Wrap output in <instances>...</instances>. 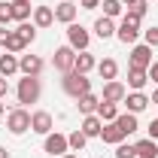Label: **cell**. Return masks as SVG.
Listing matches in <instances>:
<instances>
[{
    "instance_id": "12",
    "label": "cell",
    "mask_w": 158,
    "mask_h": 158,
    "mask_svg": "<svg viewBox=\"0 0 158 158\" xmlns=\"http://www.w3.org/2000/svg\"><path fill=\"white\" fill-rule=\"evenodd\" d=\"M122 103L128 106V113H134V116H137V113H143V110L152 103V100L146 98L143 91H131V94H125V100H122Z\"/></svg>"
},
{
    "instance_id": "7",
    "label": "cell",
    "mask_w": 158,
    "mask_h": 158,
    "mask_svg": "<svg viewBox=\"0 0 158 158\" xmlns=\"http://www.w3.org/2000/svg\"><path fill=\"white\" fill-rule=\"evenodd\" d=\"M116 37L122 40L125 46L137 43V37H140V21H137V19H131V15H125V19H122V24L116 27Z\"/></svg>"
},
{
    "instance_id": "42",
    "label": "cell",
    "mask_w": 158,
    "mask_h": 158,
    "mask_svg": "<svg viewBox=\"0 0 158 158\" xmlns=\"http://www.w3.org/2000/svg\"><path fill=\"white\" fill-rule=\"evenodd\" d=\"M61 158H79V155H73V152H67V155H61Z\"/></svg>"
},
{
    "instance_id": "33",
    "label": "cell",
    "mask_w": 158,
    "mask_h": 158,
    "mask_svg": "<svg viewBox=\"0 0 158 158\" xmlns=\"http://www.w3.org/2000/svg\"><path fill=\"white\" fill-rule=\"evenodd\" d=\"M9 21H12V3H6V0H3V3H0V24L6 27Z\"/></svg>"
},
{
    "instance_id": "14",
    "label": "cell",
    "mask_w": 158,
    "mask_h": 158,
    "mask_svg": "<svg viewBox=\"0 0 158 158\" xmlns=\"http://www.w3.org/2000/svg\"><path fill=\"white\" fill-rule=\"evenodd\" d=\"M100 140L110 143V146H118V143H125V134H122V128H118L116 122H106L103 131H100Z\"/></svg>"
},
{
    "instance_id": "41",
    "label": "cell",
    "mask_w": 158,
    "mask_h": 158,
    "mask_svg": "<svg viewBox=\"0 0 158 158\" xmlns=\"http://www.w3.org/2000/svg\"><path fill=\"white\" fill-rule=\"evenodd\" d=\"M149 100H152V103H155V106H158V88H155V91H152V98H149Z\"/></svg>"
},
{
    "instance_id": "4",
    "label": "cell",
    "mask_w": 158,
    "mask_h": 158,
    "mask_svg": "<svg viewBox=\"0 0 158 158\" xmlns=\"http://www.w3.org/2000/svg\"><path fill=\"white\" fill-rule=\"evenodd\" d=\"M88 43H91V34L82 27V24H67V46H73L76 52H88Z\"/></svg>"
},
{
    "instance_id": "10",
    "label": "cell",
    "mask_w": 158,
    "mask_h": 158,
    "mask_svg": "<svg viewBox=\"0 0 158 158\" xmlns=\"http://www.w3.org/2000/svg\"><path fill=\"white\" fill-rule=\"evenodd\" d=\"M128 94V88L118 82V79H110V82H103V98L100 100H110V103H122Z\"/></svg>"
},
{
    "instance_id": "32",
    "label": "cell",
    "mask_w": 158,
    "mask_h": 158,
    "mask_svg": "<svg viewBox=\"0 0 158 158\" xmlns=\"http://www.w3.org/2000/svg\"><path fill=\"white\" fill-rule=\"evenodd\" d=\"M116 158H137V149L131 143H118L116 146Z\"/></svg>"
},
{
    "instance_id": "38",
    "label": "cell",
    "mask_w": 158,
    "mask_h": 158,
    "mask_svg": "<svg viewBox=\"0 0 158 158\" xmlns=\"http://www.w3.org/2000/svg\"><path fill=\"white\" fill-rule=\"evenodd\" d=\"M9 94V82H6V76H0V100Z\"/></svg>"
},
{
    "instance_id": "37",
    "label": "cell",
    "mask_w": 158,
    "mask_h": 158,
    "mask_svg": "<svg viewBox=\"0 0 158 158\" xmlns=\"http://www.w3.org/2000/svg\"><path fill=\"white\" fill-rule=\"evenodd\" d=\"M79 6H82V9H98L100 0H79Z\"/></svg>"
},
{
    "instance_id": "15",
    "label": "cell",
    "mask_w": 158,
    "mask_h": 158,
    "mask_svg": "<svg viewBox=\"0 0 158 158\" xmlns=\"http://www.w3.org/2000/svg\"><path fill=\"white\" fill-rule=\"evenodd\" d=\"M149 82V73L140 67H128V88L131 91H143V85Z\"/></svg>"
},
{
    "instance_id": "26",
    "label": "cell",
    "mask_w": 158,
    "mask_h": 158,
    "mask_svg": "<svg viewBox=\"0 0 158 158\" xmlns=\"http://www.w3.org/2000/svg\"><path fill=\"white\" fill-rule=\"evenodd\" d=\"M98 73H100V79H103V82H110V79H116L118 76V64L113 58H103L98 64Z\"/></svg>"
},
{
    "instance_id": "6",
    "label": "cell",
    "mask_w": 158,
    "mask_h": 158,
    "mask_svg": "<svg viewBox=\"0 0 158 158\" xmlns=\"http://www.w3.org/2000/svg\"><path fill=\"white\" fill-rule=\"evenodd\" d=\"M43 149H46V155H67L70 152V143H67V134H58V131H52V134H46V143H43Z\"/></svg>"
},
{
    "instance_id": "8",
    "label": "cell",
    "mask_w": 158,
    "mask_h": 158,
    "mask_svg": "<svg viewBox=\"0 0 158 158\" xmlns=\"http://www.w3.org/2000/svg\"><path fill=\"white\" fill-rule=\"evenodd\" d=\"M52 128H55V122H52V113H46V110H37V113H31V131H37V134H52Z\"/></svg>"
},
{
    "instance_id": "28",
    "label": "cell",
    "mask_w": 158,
    "mask_h": 158,
    "mask_svg": "<svg viewBox=\"0 0 158 158\" xmlns=\"http://www.w3.org/2000/svg\"><path fill=\"white\" fill-rule=\"evenodd\" d=\"M67 143H70V149H73V152H82V149H85V143H88V137L76 128L73 134H67Z\"/></svg>"
},
{
    "instance_id": "30",
    "label": "cell",
    "mask_w": 158,
    "mask_h": 158,
    "mask_svg": "<svg viewBox=\"0 0 158 158\" xmlns=\"http://www.w3.org/2000/svg\"><path fill=\"white\" fill-rule=\"evenodd\" d=\"M146 9H149V3H146V0H134V3H131V6H128V12H125V15H131V19H143V15H146Z\"/></svg>"
},
{
    "instance_id": "39",
    "label": "cell",
    "mask_w": 158,
    "mask_h": 158,
    "mask_svg": "<svg viewBox=\"0 0 158 158\" xmlns=\"http://www.w3.org/2000/svg\"><path fill=\"white\" fill-rule=\"evenodd\" d=\"M149 137L158 140V118H152V125H149Z\"/></svg>"
},
{
    "instance_id": "35",
    "label": "cell",
    "mask_w": 158,
    "mask_h": 158,
    "mask_svg": "<svg viewBox=\"0 0 158 158\" xmlns=\"http://www.w3.org/2000/svg\"><path fill=\"white\" fill-rule=\"evenodd\" d=\"M146 73H149V79L158 85V61H152V64H149V70H146Z\"/></svg>"
},
{
    "instance_id": "18",
    "label": "cell",
    "mask_w": 158,
    "mask_h": 158,
    "mask_svg": "<svg viewBox=\"0 0 158 158\" xmlns=\"http://www.w3.org/2000/svg\"><path fill=\"white\" fill-rule=\"evenodd\" d=\"M76 106H79V113H82V116H94V113H98V106H100V98L88 91V94H82V98H79Z\"/></svg>"
},
{
    "instance_id": "31",
    "label": "cell",
    "mask_w": 158,
    "mask_h": 158,
    "mask_svg": "<svg viewBox=\"0 0 158 158\" xmlns=\"http://www.w3.org/2000/svg\"><path fill=\"white\" fill-rule=\"evenodd\" d=\"M15 31H19L21 37L27 40V46H31V43L37 40V24H31V21H21V24H19V27H15Z\"/></svg>"
},
{
    "instance_id": "40",
    "label": "cell",
    "mask_w": 158,
    "mask_h": 158,
    "mask_svg": "<svg viewBox=\"0 0 158 158\" xmlns=\"http://www.w3.org/2000/svg\"><path fill=\"white\" fill-rule=\"evenodd\" d=\"M0 158H9V149L6 146H0Z\"/></svg>"
},
{
    "instance_id": "17",
    "label": "cell",
    "mask_w": 158,
    "mask_h": 158,
    "mask_svg": "<svg viewBox=\"0 0 158 158\" xmlns=\"http://www.w3.org/2000/svg\"><path fill=\"white\" fill-rule=\"evenodd\" d=\"M15 73H19V58H15V55H12V52H3V55H0V76H15Z\"/></svg>"
},
{
    "instance_id": "2",
    "label": "cell",
    "mask_w": 158,
    "mask_h": 158,
    "mask_svg": "<svg viewBox=\"0 0 158 158\" xmlns=\"http://www.w3.org/2000/svg\"><path fill=\"white\" fill-rule=\"evenodd\" d=\"M40 94H43L40 76H24V79H19V88H15V98H19V103H37Z\"/></svg>"
},
{
    "instance_id": "27",
    "label": "cell",
    "mask_w": 158,
    "mask_h": 158,
    "mask_svg": "<svg viewBox=\"0 0 158 158\" xmlns=\"http://www.w3.org/2000/svg\"><path fill=\"white\" fill-rule=\"evenodd\" d=\"M24 49H27V40L21 37L19 31H12V34H9V43H6V49H3V52H12V55H19V52H24Z\"/></svg>"
},
{
    "instance_id": "16",
    "label": "cell",
    "mask_w": 158,
    "mask_h": 158,
    "mask_svg": "<svg viewBox=\"0 0 158 158\" xmlns=\"http://www.w3.org/2000/svg\"><path fill=\"white\" fill-rule=\"evenodd\" d=\"M79 131H82L85 137H100V131H103V122H100V116H98V113H94V116H85Z\"/></svg>"
},
{
    "instance_id": "36",
    "label": "cell",
    "mask_w": 158,
    "mask_h": 158,
    "mask_svg": "<svg viewBox=\"0 0 158 158\" xmlns=\"http://www.w3.org/2000/svg\"><path fill=\"white\" fill-rule=\"evenodd\" d=\"M9 34H12V31L0 24V46H3V49H6V43H9Z\"/></svg>"
},
{
    "instance_id": "19",
    "label": "cell",
    "mask_w": 158,
    "mask_h": 158,
    "mask_svg": "<svg viewBox=\"0 0 158 158\" xmlns=\"http://www.w3.org/2000/svg\"><path fill=\"white\" fill-rule=\"evenodd\" d=\"M94 67H98V61H94L91 52H76V64H73L76 73H85L88 76V70H94Z\"/></svg>"
},
{
    "instance_id": "1",
    "label": "cell",
    "mask_w": 158,
    "mask_h": 158,
    "mask_svg": "<svg viewBox=\"0 0 158 158\" xmlns=\"http://www.w3.org/2000/svg\"><path fill=\"white\" fill-rule=\"evenodd\" d=\"M61 88H64L73 100H79L82 94H88V91H91V79L85 76V73L70 70V73H64V76H61Z\"/></svg>"
},
{
    "instance_id": "29",
    "label": "cell",
    "mask_w": 158,
    "mask_h": 158,
    "mask_svg": "<svg viewBox=\"0 0 158 158\" xmlns=\"http://www.w3.org/2000/svg\"><path fill=\"white\" fill-rule=\"evenodd\" d=\"M100 6H103V15H106V19H116V15H122V9H125L122 0H103Z\"/></svg>"
},
{
    "instance_id": "3",
    "label": "cell",
    "mask_w": 158,
    "mask_h": 158,
    "mask_svg": "<svg viewBox=\"0 0 158 158\" xmlns=\"http://www.w3.org/2000/svg\"><path fill=\"white\" fill-rule=\"evenodd\" d=\"M6 128H9V134H15L21 137L24 131H31V113L19 106V110H9V116H6Z\"/></svg>"
},
{
    "instance_id": "45",
    "label": "cell",
    "mask_w": 158,
    "mask_h": 158,
    "mask_svg": "<svg viewBox=\"0 0 158 158\" xmlns=\"http://www.w3.org/2000/svg\"><path fill=\"white\" fill-rule=\"evenodd\" d=\"M12 3H19V0H12Z\"/></svg>"
},
{
    "instance_id": "22",
    "label": "cell",
    "mask_w": 158,
    "mask_h": 158,
    "mask_svg": "<svg viewBox=\"0 0 158 158\" xmlns=\"http://www.w3.org/2000/svg\"><path fill=\"white\" fill-rule=\"evenodd\" d=\"M116 125L122 128V134H125V137H128V134H134V131L140 128V125H137V116H134V113H118Z\"/></svg>"
},
{
    "instance_id": "13",
    "label": "cell",
    "mask_w": 158,
    "mask_h": 158,
    "mask_svg": "<svg viewBox=\"0 0 158 158\" xmlns=\"http://www.w3.org/2000/svg\"><path fill=\"white\" fill-rule=\"evenodd\" d=\"M55 21L73 24V21H76V3H73V0H61L58 6H55Z\"/></svg>"
},
{
    "instance_id": "25",
    "label": "cell",
    "mask_w": 158,
    "mask_h": 158,
    "mask_svg": "<svg viewBox=\"0 0 158 158\" xmlns=\"http://www.w3.org/2000/svg\"><path fill=\"white\" fill-rule=\"evenodd\" d=\"M98 116H100V122H103V125H106V122H116V118H118V103L100 100V106H98Z\"/></svg>"
},
{
    "instance_id": "5",
    "label": "cell",
    "mask_w": 158,
    "mask_h": 158,
    "mask_svg": "<svg viewBox=\"0 0 158 158\" xmlns=\"http://www.w3.org/2000/svg\"><path fill=\"white\" fill-rule=\"evenodd\" d=\"M52 64H55V70H58L61 76H64V73H70V70H73V64H76V49H73V46H58V49H55Z\"/></svg>"
},
{
    "instance_id": "11",
    "label": "cell",
    "mask_w": 158,
    "mask_h": 158,
    "mask_svg": "<svg viewBox=\"0 0 158 158\" xmlns=\"http://www.w3.org/2000/svg\"><path fill=\"white\" fill-rule=\"evenodd\" d=\"M19 70L24 76H40V73H43V58H40V55H21L19 58Z\"/></svg>"
},
{
    "instance_id": "44",
    "label": "cell",
    "mask_w": 158,
    "mask_h": 158,
    "mask_svg": "<svg viewBox=\"0 0 158 158\" xmlns=\"http://www.w3.org/2000/svg\"><path fill=\"white\" fill-rule=\"evenodd\" d=\"M131 3H134V0H122V6H131Z\"/></svg>"
},
{
    "instance_id": "23",
    "label": "cell",
    "mask_w": 158,
    "mask_h": 158,
    "mask_svg": "<svg viewBox=\"0 0 158 158\" xmlns=\"http://www.w3.org/2000/svg\"><path fill=\"white\" fill-rule=\"evenodd\" d=\"M52 21H55V12L49 6H34V24L37 27H49Z\"/></svg>"
},
{
    "instance_id": "9",
    "label": "cell",
    "mask_w": 158,
    "mask_h": 158,
    "mask_svg": "<svg viewBox=\"0 0 158 158\" xmlns=\"http://www.w3.org/2000/svg\"><path fill=\"white\" fill-rule=\"evenodd\" d=\"M131 67H140V70H149V64H152V46H134L131 49Z\"/></svg>"
},
{
    "instance_id": "24",
    "label": "cell",
    "mask_w": 158,
    "mask_h": 158,
    "mask_svg": "<svg viewBox=\"0 0 158 158\" xmlns=\"http://www.w3.org/2000/svg\"><path fill=\"white\" fill-rule=\"evenodd\" d=\"M94 34H98L100 40H110V37H116V24H113V19H98L94 21Z\"/></svg>"
},
{
    "instance_id": "21",
    "label": "cell",
    "mask_w": 158,
    "mask_h": 158,
    "mask_svg": "<svg viewBox=\"0 0 158 158\" xmlns=\"http://www.w3.org/2000/svg\"><path fill=\"white\" fill-rule=\"evenodd\" d=\"M134 149H137V158H158V146H155V140H152V137L134 143Z\"/></svg>"
},
{
    "instance_id": "43",
    "label": "cell",
    "mask_w": 158,
    "mask_h": 158,
    "mask_svg": "<svg viewBox=\"0 0 158 158\" xmlns=\"http://www.w3.org/2000/svg\"><path fill=\"white\" fill-rule=\"evenodd\" d=\"M3 113H6V106H3V100H0V116H3Z\"/></svg>"
},
{
    "instance_id": "20",
    "label": "cell",
    "mask_w": 158,
    "mask_h": 158,
    "mask_svg": "<svg viewBox=\"0 0 158 158\" xmlns=\"http://www.w3.org/2000/svg\"><path fill=\"white\" fill-rule=\"evenodd\" d=\"M12 3V0H9ZM31 12H34V6H31V0H19V3H12V21H27L31 19Z\"/></svg>"
},
{
    "instance_id": "34",
    "label": "cell",
    "mask_w": 158,
    "mask_h": 158,
    "mask_svg": "<svg viewBox=\"0 0 158 158\" xmlns=\"http://www.w3.org/2000/svg\"><path fill=\"white\" fill-rule=\"evenodd\" d=\"M143 37H146V46H158V27H149V31H143Z\"/></svg>"
}]
</instances>
